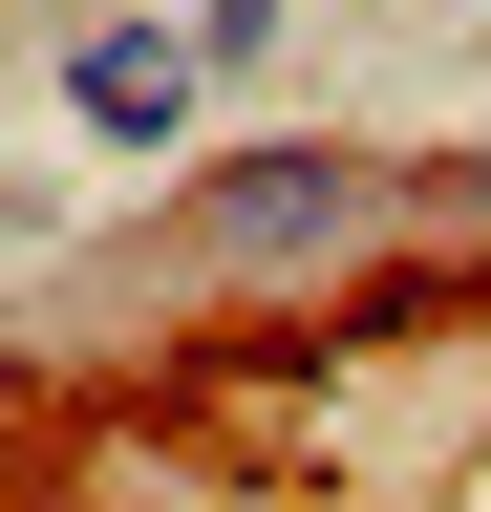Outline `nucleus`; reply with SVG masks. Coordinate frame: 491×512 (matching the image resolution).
Instances as JSON below:
<instances>
[{
  "instance_id": "obj_2",
  "label": "nucleus",
  "mask_w": 491,
  "mask_h": 512,
  "mask_svg": "<svg viewBox=\"0 0 491 512\" xmlns=\"http://www.w3.org/2000/svg\"><path fill=\"white\" fill-rule=\"evenodd\" d=\"M65 128H86L107 171H193L214 150V43L193 22H86L65 43Z\"/></svg>"
},
{
  "instance_id": "obj_1",
  "label": "nucleus",
  "mask_w": 491,
  "mask_h": 512,
  "mask_svg": "<svg viewBox=\"0 0 491 512\" xmlns=\"http://www.w3.org/2000/svg\"><path fill=\"white\" fill-rule=\"evenodd\" d=\"M427 214V171L406 150H363V128H235V150L193 171H150V278H193V299H299V278H363Z\"/></svg>"
},
{
  "instance_id": "obj_3",
  "label": "nucleus",
  "mask_w": 491,
  "mask_h": 512,
  "mask_svg": "<svg viewBox=\"0 0 491 512\" xmlns=\"http://www.w3.org/2000/svg\"><path fill=\"white\" fill-rule=\"evenodd\" d=\"M171 22H193V43H214V86H257V64L299 43V0H171Z\"/></svg>"
}]
</instances>
